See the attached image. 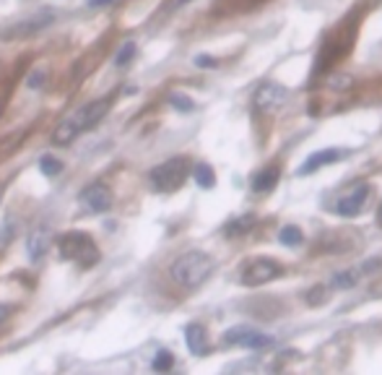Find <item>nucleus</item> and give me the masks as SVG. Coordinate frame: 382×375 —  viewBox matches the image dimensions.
Instances as JSON below:
<instances>
[{"mask_svg": "<svg viewBox=\"0 0 382 375\" xmlns=\"http://www.w3.org/2000/svg\"><path fill=\"white\" fill-rule=\"evenodd\" d=\"M213 266L216 263H213V258H211L208 253L190 250V253H182L180 258L169 266V276H172V282L177 287H182V290H195V287H201L208 279Z\"/></svg>", "mask_w": 382, "mask_h": 375, "instance_id": "nucleus-1", "label": "nucleus"}, {"mask_svg": "<svg viewBox=\"0 0 382 375\" xmlns=\"http://www.w3.org/2000/svg\"><path fill=\"white\" fill-rule=\"evenodd\" d=\"M58 250L63 260H70L78 268H91L99 260V248L86 232H68L58 240Z\"/></svg>", "mask_w": 382, "mask_h": 375, "instance_id": "nucleus-2", "label": "nucleus"}, {"mask_svg": "<svg viewBox=\"0 0 382 375\" xmlns=\"http://www.w3.org/2000/svg\"><path fill=\"white\" fill-rule=\"evenodd\" d=\"M188 172H190V162L185 157H172V159L161 162V164H156V167L151 169L149 180L154 185V191L172 193L185 183Z\"/></svg>", "mask_w": 382, "mask_h": 375, "instance_id": "nucleus-3", "label": "nucleus"}, {"mask_svg": "<svg viewBox=\"0 0 382 375\" xmlns=\"http://www.w3.org/2000/svg\"><path fill=\"white\" fill-rule=\"evenodd\" d=\"M281 274H284V268L278 266L276 260L255 258L242 268L240 279H242V284H248V287H260V284H268V282H273V279H278Z\"/></svg>", "mask_w": 382, "mask_h": 375, "instance_id": "nucleus-4", "label": "nucleus"}, {"mask_svg": "<svg viewBox=\"0 0 382 375\" xmlns=\"http://www.w3.org/2000/svg\"><path fill=\"white\" fill-rule=\"evenodd\" d=\"M78 204L86 214H105L107 208L112 206V191L105 183H94L78 193Z\"/></svg>", "mask_w": 382, "mask_h": 375, "instance_id": "nucleus-5", "label": "nucleus"}, {"mask_svg": "<svg viewBox=\"0 0 382 375\" xmlns=\"http://www.w3.org/2000/svg\"><path fill=\"white\" fill-rule=\"evenodd\" d=\"M286 97H289V92H286L281 84H262L260 89L255 92L253 105L258 112H262V115H273V112L286 102Z\"/></svg>", "mask_w": 382, "mask_h": 375, "instance_id": "nucleus-6", "label": "nucleus"}, {"mask_svg": "<svg viewBox=\"0 0 382 375\" xmlns=\"http://www.w3.org/2000/svg\"><path fill=\"white\" fill-rule=\"evenodd\" d=\"M226 344H237V347H248V349H262V347H270L273 339L262 331H255L250 326H237V329H229L224 334Z\"/></svg>", "mask_w": 382, "mask_h": 375, "instance_id": "nucleus-7", "label": "nucleus"}, {"mask_svg": "<svg viewBox=\"0 0 382 375\" xmlns=\"http://www.w3.org/2000/svg\"><path fill=\"white\" fill-rule=\"evenodd\" d=\"M369 193H372V188H369L367 183H359L354 185L351 191H346V196L336 204L338 214L341 216H359L361 208H364V204H367Z\"/></svg>", "mask_w": 382, "mask_h": 375, "instance_id": "nucleus-8", "label": "nucleus"}, {"mask_svg": "<svg viewBox=\"0 0 382 375\" xmlns=\"http://www.w3.org/2000/svg\"><path fill=\"white\" fill-rule=\"evenodd\" d=\"M53 245V230L50 227H37V230L29 232L26 238V255H29L31 263H39L45 258V253Z\"/></svg>", "mask_w": 382, "mask_h": 375, "instance_id": "nucleus-9", "label": "nucleus"}, {"mask_svg": "<svg viewBox=\"0 0 382 375\" xmlns=\"http://www.w3.org/2000/svg\"><path fill=\"white\" fill-rule=\"evenodd\" d=\"M110 107H112V100H97L91 102V105H86V107L75 115V123H78V128L81 130H91L97 128V123L102 120V117L110 112Z\"/></svg>", "mask_w": 382, "mask_h": 375, "instance_id": "nucleus-10", "label": "nucleus"}, {"mask_svg": "<svg viewBox=\"0 0 382 375\" xmlns=\"http://www.w3.org/2000/svg\"><path fill=\"white\" fill-rule=\"evenodd\" d=\"M341 157H344V152H336V149H322V152H315L307 162H304V164H302L299 175H312V172H317V169L325 167V164L338 162Z\"/></svg>", "mask_w": 382, "mask_h": 375, "instance_id": "nucleus-11", "label": "nucleus"}, {"mask_svg": "<svg viewBox=\"0 0 382 375\" xmlns=\"http://www.w3.org/2000/svg\"><path fill=\"white\" fill-rule=\"evenodd\" d=\"M185 342H188V349L193 354H206L208 352V337H206V329H203L201 323H190L188 329H185Z\"/></svg>", "mask_w": 382, "mask_h": 375, "instance_id": "nucleus-12", "label": "nucleus"}, {"mask_svg": "<svg viewBox=\"0 0 382 375\" xmlns=\"http://www.w3.org/2000/svg\"><path fill=\"white\" fill-rule=\"evenodd\" d=\"M78 133H81V128H78V123H75V117H70V120H63V123H58V128L53 130V144L55 146L73 144L75 138H78Z\"/></svg>", "mask_w": 382, "mask_h": 375, "instance_id": "nucleus-13", "label": "nucleus"}, {"mask_svg": "<svg viewBox=\"0 0 382 375\" xmlns=\"http://www.w3.org/2000/svg\"><path fill=\"white\" fill-rule=\"evenodd\" d=\"M278 167H265L262 172H258L255 175V180H253V191L255 193H268V191H273L276 188V183H278Z\"/></svg>", "mask_w": 382, "mask_h": 375, "instance_id": "nucleus-14", "label": "nucleus"}, {"mask_svg": "<svg viewBox=\"0 0 382 375\" xmlns=\"http://www.w3.org/2000/svg\"><path fill=\"white\" fill-rule=\"evenodd\" d=\"M193 177H195V183L201 185V188H206V191H211V188L216 185V175H213V169H211L208 164H195Z\"/></svg>", "mask_w": 382, "mask_h": 375, "instance_id": "nucleus-15", "label": "nucleus"}, {"mask_svg": "<svg viewBox=\"0 0 382 375\" xmlns=\"http://www.w3.org/2000/svg\"><path fill=\"white\" fill-rule=\"evenodd\" d=\"M39 169H42L47 177H55V175H60L63 172V162L58 159V157H50V154H47V157L39 159Z\"/></svg>", "mask_w": 382, "mask_h": 375, "instance_id": "nucleus-16", "label": "nucleus"}, {"mask_svg": "<svg viewBox=\"0 0 382 375\" xmlns=\"http://www.w3.org/2000/svg\"><path fill=\"white\" fill-rule=\"evenodd\" d=\"M278 243H281V245H289V248L299 245L302 230H297V227H284V230L278 232Z\"/></svg>", "mask_w": 382, "mask_h": 375, "instance_id": "nucleus-17", "label": "nucleus"}, {"mask_svg": "<svg viewBox=\"0 0 382 375\" xmlns=\"http://www.w3.org/2000/svg\"><path fill=\"white\" fill-rule=\"evenodd\" d=\"M133 58H135V42H125V45L120 47V53L115 55V65H117V68H125Z\"/></svg>", "mask_w": 382, "mask_h": 375, "instance_id": "nucleus-18", "label": "nucleus"}, {"mask_svg": "<svg viewBox=\"0 0 382 375\" xmlns=\"http://www.w3.org/2000/svg\"><path fill=\"white\" fill-rule=\"evenodd\" d=\"M172 365H174L172 352H159L154 357V362H151V368L156 370V373H166V370H172Z\"/></svg>", "mask_w": 382, "mask_h": 375, "instance_id": "nucleus-19", "label": "nucleus"}, {"mask_svg": "<svg viewBox=\"0 0 382 375\" xmlns=\"http://www.w3.org/2000/svg\"><path fill=\"white\" fill-rule=\"evenodd\" d=\"M255 224V216H245V219H237V222H232L229 227H226V235H245V232H250V227Z\"/></svg>", "mask_w": 382, "mask_h": 375, "instance_id": "nucleus-20", "label": "nucleus"}, {"mask_svg": "<svg viewBox=\"0 0 382 375\" xmlns=\"http://www.w3.org/2000/svg\"><path fill=\"white\" fill-rule=\"evenodd\" d=\"M169 105H172L174 110H180V112H193L195 110V102L190 100V97H185V94H172V97H169Z\"/></svg>", "mask_w": 382, "mask_h": 375, "instance_id": "nucleus-21", "label": "nucleus"}, {"mask_svg": "<svg viewBox=\"0 0 382 375\" xmlns=\"http://www.w3.org/2000/svg\"><path fill=\"white\" fill-rule=\"evenodd\" d=\"M14 235H16V222H14V219H8L6 224H0V250H3V248H8V243L14 240Z\"/></svg>", "mask_w": 382, "mask_h": 375, "instance_id": "nucleus-22", "label": "nucleus"}, {"mask_svg": "<svg viewBox=\"0 0 382 375\" xmlns=\"http://www.w3.org/2000/svg\"><path fill=\"white\" fill-rule=\"evenodd\" d=\"M354 284H356V271H341V274L333 279V287H338V290H349Z\"/></svg>", "mask_w": 382, "mask_h": 375, "instance_id": "nucleus-23", "label": "nucleus"}, {"mask_svg": "<svg viewBox=\"0 0 382 375\" xmlns=\"http://www.w3.org/2000/svg\"><path fill=\"white\" fill-rule=\"evenodd\" d=\"M304 300H307V305H322V302L328 300V290H325V287H312Z\"/></svg>", "mask_w": 382, "mask_h": 375, "instance_id": "nucleus-24", "label": "nucleus"}, {"mask_svg": "<svg viewBox=\"0 0 382 375\" xmlns=\"http://www.w3.org/2000/svg\"><path fill=\"white\" fill-rule=\"evenodd\" d=\"M45 78H47V76H45V70H34L26 84H29V89H39V86L45 84Z\"/></svg>", "mask_w": 382, "mask_h": 375, "instance_id": "nucleus-25", "label": "nucleus"}, {"mask_svg": "<svg viewBox=\"0 0 382 375\" xmlns=\"http://www.w3.org/2000/svg\"><path fill=\"white\" fill-rule=\"evenodd\" d=\"M195 65H198V68H216V60L208 58V55H198V58H195Z\"/></svg>", "mask_w": 382, "mask_h": 375, "instance_id": "nucleus-26", "label": "nucleus"}, {"mask_svg": "<svg viewBox=\"0 0 382 375\" xmlns=\"http://www.w3.org/2000/svg\"><path fill=\"white\" fill-rule=\"evenodd\" d=\"M330 84L336 86V89H349V86H351V78L336 76V78H333V81H330Z\"/></svg>", "mask_w": 382, "mask_h": 375, "instance_id": "nucleus-27", "label": "nucleus"}, {"mask_svg": "<svg viewBox=\"0 0 382 375\" xmlns=\"http://www.w3.org/2000/svg\"><path fill=\"white\" fill-rule=\"evenodd\" d=\"M11 310H14L11 305H0V323H3V321L8 318V315H11Z\"/></svg>", "mask_w": 382, "mask_h": 375, "instance_id": "nucleus-28", "label": "nucleus"}, {"mask_svg": "<svg viewBox=\"0 0 382 375\" xmlns=\"http://www.w3.org/2000/svg\"><path fill=\"white\" fill-rule=\"evenodd\" d=\"M110 3H115V0H89L91 8H102V6H110Z\"/></svg>", "mask_w": 382, "mask_h": 375, "instance_id": "nucleus-29", "label": "nucleus"}, {"mask_svg": "<svg viewBox=\"0 0 382 375\" xmlns=\"http://www.w3.org/2000/svg\"><path fill=\"white\" fill-rule=\"evenodd\" d=\"M377 266H380V260L372 258V260H367V263H364V266H361V268H364V271H367V274H369V268H377Z\"/></svg>", "mask_w": 382, "mask_h": 375, "instance_id": "nucleus-30", "label": "nucleus"}, {"mask_svg": "<svg viewBox=\"0 0 382 375\" xmlns=\"http://www.w3.org/2000/svg\"><path fill=\"white\" fill-rule=\"evenodd\" d=\"M188 3H190V0H174L172 8H182V6H188Z\"/></svg>", "mask_w": 382, "mask_h": 375, "instance_id": "nucleus-31", "label": "nucleus"}, {"mask_svg": "<svg viewBox=\"0 0 382 375\" xmlns=\"http://www.w3.org/2000/svg\"><path fill=\"white\" fill-rule=\"evenodd\" d=\"M0 199H3V188H0Z\"/></svg>", "mask_w": 382, "mask_h": 375, "instance_id": "nucleus-32", "label": "nucleus"}, {"mask_svg": "<svg viewBox=\"0 0 382 375\" xmlns=\"http://www.w3.org/2000/svg\"><path fill=\"white\" fill-rule=\"evenodd\" d=\"M0 112H3V105H0Z\"/></svg>", "mask_w": 382, "mask_h": 375, "instance_id": "nucleus-33", "label": "nucleus"}]
</instances>
